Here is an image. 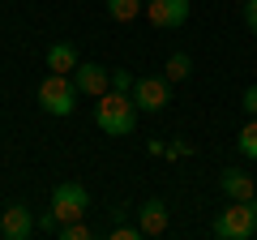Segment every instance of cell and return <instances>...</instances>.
<instances>
[{
    "label": "cell",
    "instance_id": "cell-1",
    "mask_svg": "<svg viewBox=\"0 0 257 240\" xmlns=\"http://www.w3.org/2000/svg\"><path fill=\"white\" fill-rule=\"evenodd\" d=\"M94 125H99L107 138H128L133 133V125H138V103H133V94H99V107H94Z\"/></svg>",
    "mask_w": 257,
    "mask_h": 240
},
{
    "label": "cell",
    "instance_id": "cell-2",
    "mask_svg": "<svg viewBox=\"0 0 257 240\" xmlns=\"http://www.w3.org/2000/svg\"><path fill=\"white\" fill-rule=\"evenodd\" d=\"M214 240H248L257 231V197H248V202H231L227 210L214 219Z\"/></svg>",
    "mask_w": 257,
    "mask_h": 240
},
{
    "label": "cell",
    "instance_id": "cell-3",
    "mask_svg": "<svg viewBox=\"0 0 257 240\" xmlns=\"http://www.w3.org/2000/svg\"><path fill=\"white\" fill-rule=\"evenodd\" d=\"M77 82L69 73H52V77H43V86H39V107L43 111H52V116H69V111L77 107Z\"/></svg>",
    "mask_w": 257,
    "mask_h": 240
},
{
    "label": "cell",
    "instance_id": "cell-4",
    "mask_svg": "<svg viewBox=\"0 0 257 240\" xmlns=\"http://www.w3.org/2000/svg\"><path fill=\"white\" fill-rule=\"evenodd\" d=\"M86 206H90V193H86L77 180H64V185H56V189H52V214H56L60 223L82 219Z\"/></svg>",
    "mask_w": 257,
    "mask_h": 240
},
{
    "label": "cell",
    "instance_id": "cell-5",
    "mask_svg": "<svg viewBox=\"0 0 257 240\" xmlns=\"http://www.w3.org/2000/svg\"><path fill=\"white\" fill-rule=\"evenodd\" d=\"M146 22L155 30H180L189 22V0H146Z\"/></svg>",
    "mask_w": 257,
    "mask_h": 240
},
{
    "label": "cell",
    "instance_id": "cell-6",
    "mask_svg": "<svg viewBox=\"0 0 257 240\" xmlns=\"http://www.w3.org/2000/svg\"><path fill=\"white\" fill-rule=\"evenodd\" d=\"M167 99H172V90H167V77H138V86H133V103L146 111H163Z\"/></svg>",
    "mask_w": 257,
    "mask_h": 240
},
{
    "label": "cell",
    "instance_id": "cell-7",
    "mask_svg": "<svg viewBox=\"0 0 257 240\" xmlns=\"http://www.w3.org/2000/svg\"><path fill=\"white\" fill-rule=\"evenodd\" d=\"M35 214L26 210V206H9V210L0 214V236L5 240H26V236H35Z\"/></svg>",
    "mask_w": 257,
    "mask_h": 240
},
{
    "label": "cell",
    "instance_id": "cell-8",
    "mask_svg": "<svg viewBox=\"0 0 257 240\" xmlns=\"http://www.w3.org/2000/svg\"><path fill=\"white\" fill-rule=\"evenodd\" d=\"M73 82H77V90L82 94H94V99H99V94H107V86H111V73L103 65H94V60H86V65H77L73 69Z\"/></svg>",
    "mask_w": 257,
    "mask_h": 240
},
{
    "label": "cell",
    "instance_id": "cell-9",
    "mask_svg": "<svg viewBox=\"0 0 257 240\" xmlns=\"http://www.w3.org/2000/svg\"><path fill=\"white\" fill-rule=\"evenodd\" d=\"M219 189L231 197V202H248V197H257V185H253V176H248L244 167H227V172L219 176Z\"/></svg>",
    "mask_w": 257,
    "mask_h": 240
},
{
    "label": "cell",
    "instance_id": "cell-10",
    "mask_svg": "<svg viewBox=\"0 0 257 240\" xmlns=\"http://www.w3.org/2000/svg\"><path fill=\"white\" fill-rule=\"evenodd\" d=\"M138 227H142V236H163L167 231V202L163 197H146V206L138 210Z\"/></svg>",
    "mask_w": 257,
    "mask_h": 240
},
{
    "label": "cell",
    "instance_id": "cell-11",
    "mask_svg": "<svg viewBox=\"0 0 257 240\" xmlns=\"http://www.w3.org/2000/svg\"><path fill=\"white\" fill-rule=\"evenodd\" d=\"M77 65H82V60H77L73 43H52L47 47V73H73Z\"/></svg>",
    "mask_w": 257,
    "mask_h": 240
},
{
    "label": "cell",
    "instance_id": "cell-12",
    "mask_svg": "<svg viewBox=\"0 0 257 240\" xmlns=\"http://www.w3.org/2000/svg\"><path fill=\"white\" fill-rule=\"evenodd\" d=\"M107 13L111 22H133L146 13V0H107Z\"/></svg>",
    "mask_w": 257,
    "mask_h": 240
},
{
    "label": "cell",
    "instance_id": "cell-13",
    "mask_svg": "<svg viewBox=\"0 0 257 240\" xmlns=\"http://www.w3.org/2000/svg\"><path fill=\"white\" fill-rule=\"evenodd\" d=\"M236 150L244 159H257V116H248V125L236 133Z\"/></svg>",
    "mask_w": 257,
    "mask_h": 240
},
{
    "label": "cell",
    "instance_id": "cell-14",
    "mask_svg": "<svg viewBox=\"0 0 257 240\" xmlns=\"http://www.w3.org/2000/svg\"><path fill=\"white\" fill-rule=\"evenodd\" d=\"M189 69H193L189 56H184V52H172V56H167V65H163V73H167V82H184Z\"/></svg>",
    "mask_w": 257,
    "mask_h": 240
},
{
    "label": "cell",
    "instance_id": "cell-15",
    "mask_svg": "<svg viewBox=\"0 0 257 240\" xmlns=\"http://www.w3.org/2000/svg\"><path fill=\"white\" fill-rule=\"evenodd\" d=\"M56 236H60V240H90V227H86L82 219H73V223H60Z\"/></svg>",
    "mask_w": 257,
    "mask_h": 240
},
{
    "label": "cell",
    "instance_id": "cell-16",
    "mask_svg": "<svg viewBox=\"0 0 257 240\" xmlns=\"http://www.w3.org/2000/svg\"><path fill=\"white\" fill-rule=\"evenodd\" d=\"M133 86H138V77H133V73H124V69H116V73H111V90L133 94Z\"/></svg>",
    "mask_w": 257,
    "mask_h": 240
},
{
    "label": "cell",
    "instance_id": "cell-17",
    "mask_svg": "<svg viewBox=\"0 0 257 240\" xmlns=\"http://www.w3.org/2000/svg\"><path fill=\"white\" fill-rule=\"evenodd\" d=\"M35 227H39V231H43V236H56V231H60V219H56V214H52V210H47V214H43V219H39V223H35Z\"/></svg>",
    "mask_w": 257,
    "mask_h": 240
},
{
    "label": "cell",
    "instance_id": "cell-18",
    "mask_svg": "<svg viewBox=\"0 0 257 240\" xmlns=\"http://www.w3.org/2000/svg\"><path fill=\"white\" fill-rule=\"evenodd\" d=\"M244 26L257 35V0H244Z\"/></svg>",
    "mask_w": 257,
    "mask_h": 240
},
{
    "label": "cell",
    "instance_id": "cell-19",
    "mask_svg": "<svg viewBox=\"0 0 257 240\" xmlns=\"http://www.w3.org/2000/svg\"><path fill=\"white\" fill-rule=\"evenodd\" d=\"M244 111H248V116H257V82L244 86Z\"/></svg>",
    "mask_w": 257,
    "mask_h": 240
},
{
    "label": "cell",
    "instance_id": "cell-20",
    "mask_svg": "<svg viewBox=\"0 0 257 240\" xmlns=\"http://www.w3.org/2000/svg\"><path fill=\"white\" fill-rule=\"evenodd\" d=\"M189 150H193L189 142H176V146H167V159H180V155H189Z\"/></svg>",
    "mask_w": 257,
    "mask_h": 240
},
{
    "label": "cell",
    "instance_id": "cell-21",
    "mask_svg": "<svg viewBox=\"0 0 257 240\" xmlns=\"http://www.w3.org/2000/svg\"><path fill=\"white\" fill-rule=\"evenodd\" d=\"M142 227H116V240H138Z\"/></svg>",
    "mask_w": 257,
    "mask_h": 240
}]
</instances>
